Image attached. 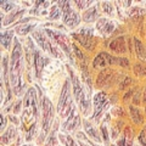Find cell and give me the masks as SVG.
Wrapping results in <instances>:
<instances>
[{"label": "cell", "mask_w": 146, "mask_h": 146, "mask_svg": "<svg viewBox=\"0 0 146 146\" xmlns=\"http://www.w3.org/2000/svg\"><path fill=\"white\" fill-rule=\"evenodd\" d=\"M133 129L130 127H127L124 130V139H125V145L124 146H133Z\"/></svg>", "instance_id": "cell-22"}, {"label": "cell", "mask_w": 146, "mask_h": 146, "mask_svg": "<svg viewBox=\"0 0 146 146\" xmlns=\"http://www.w3.org/2000/svg\"><path fill=\"white\" fill-rule=\"evenodd\" d=\"M12 36H13L12 31H5L0 33V42H1V45L4 49H10Z\"/></svg>", "instance_id": "cell-19"}, {"label": "cell", "mask_w": 146, "mask_h": 146, "mask_svg": "<svg viewBox=\"0 0 146 146\" xmlns=\"http://www.w3.org/2000/svg\"><path fill=\"white\" fill-rule=\"evenodd\" d=\"M21 106H22V101L20 100V101H16V104H15V108H13V115H18L20 113V111H21Z\"/></svg>", "instance_id": "cell-34"}, {"label": "cell", "mask_w": 146, "mask_h": 146, "mask_svg": "<svg viewBox=\"0 0 146 146\" xmlns=\"http://www.w3.org/2000/svg\"><path fill=\"white\" fill-rule=\"evenodd\" d=\"M78 144H79L80 146H91V145H86V144H84V143H82V141H79V140H78Z\"/></svg>", "instance_id": "cell-39"}, {"label": "cell", "mask_w": 146, "mask_h": 146, "mask_svg": "<svg viewBox=\"0 0 146 146\" xmlns=\"http://www.w3.org/2000/svg\"><path fill=\"white\" fill-rule=\"evenodd\" d=\"M110 65H116L128 68L129 67V60L127 57H121V56H112L108 52H100L98 56L94 58L93 61V67L94 68H104Z\"/></svg>", "instance_id": "cell-2"}, {"label": "cell", "mask_w": 146, "mask_h": 146, "mask_svg": "<svg viewBox=\"0 0 146 146\" xmlns=\"http://www.w3.org/2000/svg\"><path fill=\"white\" fill-rule=\"evenodd\" d=\"M58 138L62 140V143L66 146H78V143H76L71 135H63V134H58Z\"/></svg>", "instance_id": "cell-23"}, {"label": "cell", "mask_w": 146, "mask_h": 146, "mask_svg": "<svg viewBox=\"0 0 146 146\" xmlns=\"http://www.w3.org/2000/svg\"><path fill=\"white\" fill-rule=\"evenodd\" d=\"M63 23H65L66 27H68L71 29L78 27L80 23V17L78 15V12L71 7H68L67 10L63 11Z\"/></svg>", "instance_id": "cell-8"}, {"label": "cell", "mask_w": 146, "mask_h": 146, "mask_svg": "<svg viewBox=\"0 0 146 146\" xmlns=\"http://www.w3.org/2000/svg\"><path fill=\"white\" fill-rule=\"evenodd\" d=\"M42 111H43V131L38 138V144H43L45 136L48 135L51 128V123L54 119V106L49 98H44L42 102Z\"/></svg>", "instance_id": "cell-3"}, {"label": "cell", "mask_w": 146, "mask_h": 146, "mask_svg": "<svg viewBox=\"0 0 146 146\" xmlns=\"http://www.w3.org/2000/svg\"><path fill=\"white\" fill-rule=\"evenodd\" d=\"M143 102L146 105V88H145V90H144V96H143Z\"/></svg>", "instance_id": "cell-38"}, {"label": "cell", "mask_w": 146, "mask_h": 146, "mask_svg": "<svg viewBox=\"0 0 146 146\" xmlns=\"http://www.w3.org/2000/svg\"><path fill=\"white\" fill-rule=\"evenodd\" d=\"M34 65H35V73H36V77L40 76V72H42L43 67H44V58L42 56V54L39 51H35L34 52Z\"/></svg>", "instance_id": "cell-20"}, {"label": "cell", "mask_w": 146, "mask_h": 146, "mask_svg": "<svg viewBox=\"0 0 146 146\" xmlns=\"http://www.w3.org/2000/svg\"><path fill=\"white\" fill-rule=\"evenodd\" d=\"M111 130H112V139H113V140L117 139L118 134H119V127H118V125L116 127V124H115V125H112Z\"/></svg>", "instance_id": "cell-32"}, {"label": "cell", "mask_w": 146, "mask_h": 146, "mask_svg": "<svg viewBox=\"0 0 146 146\" xmlns=\"http://www.w3.org/2000/svg\"><path fill=\"white\" fill-rule=\"evenodd\" d=\"M67 70H68V72H70V76H71V82H72V86H73V95H74L76 101L79 104L80 99H82V95H83V93H84V88L82 86L80 79L78 78V76L73 72L72 68L67 66Z\"/></svg>", "instance_id": "cell-9"}, {"label": "cell", "mask_w": 146, "mask_h": 146, "mask_svg": "<svg viewBox=\"0 0 146 146\" xmlns=\"http://www.w3.org/2000/svg\"><path fill=\"white\" fill-rule=\"evenodd\" d=\"M131 82H133V80H131L130 78H129V77H127V78H124V79H123V82H122V85H121V89H125V86H128V85H129L130 83H131Z\"/></svg>", "instance_id": "cell-35"}, {"label": "cell", "mask_w": 146, "mask_h": 146, "mask_svg": "<svg viewBox=\"0 0 146 146\" xmlns=\"http://www.w3.org/2000/svg\"><path fill=\"white\" fill-rule=\"evenodd\" d=\"M129 113H130V117H131V119H133V122L135 123V124H143L144 123V117H143V115H141V111L138 107L130 105L129 106Z\"/></svg>", "instance_id": "cell-17"}, {"label": "cell", "mask_w": 146, "mask_h": 146, "mask_svg": "<svg viewBox=\"0 0 146 146\" xmlns=\"http://www.w3.org/2000/svg\"><path fill=\"white\" fill-rule=\"evenodd\" d=\"M71 80L66 79L65 84L62 86L60 98H58L57 104V112L60 113L61 117H67L71 115V112L74 110L72 105V96H71Z\"/></svg>", "instance_id": "cell-1"}, {"label": "cell", "mask_w": 146, "mask_h": 146, "mask_svg": "<svg viewBox=\"0 0 146 146\" xmlns=\"http://www.w3.org/2000/svg\"><path fill=\"white\" fill-rule=\"evenodd\" d=\"M62 12L63 11L61 10V7H58V5L57 6H52V10H51V13H50L49 18L50 20H58V18L61 17Z\"/></svg>", "instance_id": "cell-25"}, {"label": "cell", "mask_w": 146, "mask_h": 146, "mask_svg": "<svg viewBox=\"0 0 146 146\" xmlns=\"http://www.w3.org/2000/svg\"><path fill=\"white\" fill-rule=\"evenodd\" d=\"M72 36L89 51H94L98 45V38L94 36V32L90 27H83L79 31L72 33Z\"/></svg>", "instance_id": "cell-4"}, {"label": "cell", "mask_w": 146, "mask_h": 146, "mask_svg": "<svg viewBox=\"0 0 146 146\" xmlns=\"http://www.w3.org/2000/svg\"><path fill=\"white\" fill-rule=\"evenodd\" d=\"M134 72L136 76L144 77V76H146V66H144L143 63H136L134 67Z\"/></svg>", "instance_id": "cell-26"}, {"label": "cell", "mask_w": 146, "mask_h": 146, "mask_svg": "<svg viewBox=\"0 0 146 146\" xmlns=\"http://www.w3.org/2000/svg\"><path fill=\"white\" fill-rule=\"evenodd\" d=\"M134 48H135V55L139 60L146 62V46L140 42L139 39H134Z\"/></svg>", "instance_id": "cell-15"}, {"label": "cell", "mask_w": 146, "mask_h": 146, "mask_svg": "<svg viewBox=\"0 0 146 146\" xmlns=\"http://www.w3.org/2000/svg\"><path fill=\"white\" fill-rule=\"evenodd\" d=\"M46 34L54 40L55 43L58 45V46L62 49V51L65 52L66 56H68V58L71 60V62H73V56H72L73 45H71V42L68 40L67 35H65L63 33H61V32L52 31V29H48V31H46Z\"/></svg>", "instance_id": "cell-5"}, {"label": "cell", "mask_w": 146, "mask_h": 146, "mask_svg": "<svg viewBox=\"0 0 146 146\" xmlns=\"http://www.w3.org/2000/svg\"><path fill=\"white\" fill-rule=\"evenodd\" d=\"M90 3H91V1H76L74 4H76L77 9H78V10H80V9H85V7H88Z\"/></svg>", "instance_id": "cell-30"}, {"label": "cell", "mask_w": 146, "mask_h": 146, "mask_svg": "<svg viewBox=\"0 0 146 146\" xmlns=\"http://www.w3.org/2000/svg\"><path fill=\"white\" fill-rule=\"evenodd\" d=\"M110 50L112 52H115L117 55H121V54H125L127 52V44H125V36H117L110 43Z\"/></svg>", "instance_id": "cell-12"}, {"label": "cell", "mask_w": 146, "mask_h": 146, "mask_svg": "<svg viewBox=\"0 0 146 146\" xmlns=\"http://www.w3.org/2000/svg\"><path fill=\"white\" fill-rule=\"evenodd\" d=\"M33 38L36 40V43L40 48H42L45 52H51L52 50V44H51V38H48V35L44 33L43 31H35L33 33Z\"/></svg>", "instance_id": "cell-11"}, {"label": "cell", "mask_w": 146, "mask_h": 146, "mask_svg": "<svg viewBox=\"0 0 146 146\" xmlns=\"http://www.w3.org/2000/svg\"><path fill=\"white\" fill-rule=\"evenodd\" d=\"M93 104H94V118H95V121H98V119H100V117L104 115V112L106 111L110 106L107 95L105 94L104 91H99V93L95 94Z\"/></svg>", "instance_id": "cell-6"}, {"label": "cell", "mask_w": 146, "mask_h": 146, "mask_svg": "<svg viewBox=\"0 0 146 146\" xmlns=\"http://www.w3.org/2000/svg\"><path fill=\"white\" fill-rule=\"evenodd\" d=\"M145 113H146V108H145Z\"/></svg>", "instance_id": "cell-40"}, {"label": "cell", "mask_w": 146, "mask_h": 146, "mask_svg": "<svg viewBox=\"0 0 146 146\" xmlns=\"http://www.w3.org/2000/svg\"><path fill=\"white\" fill-rule=\"evenodd\" d=\"M25 12H26L25 9H20V10H15V11L10 12L9 15H6L5 17H4V20H3V26H7L9 23H12V22L15 21L16 18L21 17Z\"/></svg>", "instance_id": "cell-18"}, {"label": "cell", "mask_w": 146, "mask_h": 146, "mask_svg": "<svg viewBox=\"0 0 146 146\" xmlns=\"http://www.w3.org/2000/svg\"><path fill=\"white\" fill-rule=\"evenodd\" d=\"M116 77H117V72L111 70V68H105V70H102L99 73L96 79V86L98 88H105L111 82H115Z\"/></svg>", "instance_id": "cell-7"}, {"label": "cell", "mask_w": 146, "mask_h": 146, "mask_svg": "<svg viewBox=\"0 0 146 146\" xmlns=\"http://www.w3.org/2000/svg\"><path fill=\"white\" fill-rule=\"evenodd\" d=\"M83 125L85 128L86 134H88L90 138H93L99 144L102 143V139H101V135H100V131L98 130V128H95V125H93V123H91L90 121H88V119L83 121Z\"/></svg>", "instance_id": "cell-14"}, {"label": "cell", "mask_w": 146, "mask_h": 146, "mask_svg": "<svg viewBox=\"0 0 146 146\" xmlns=\"http://www.w3.org/2000/svg\"><path fill=\"white\" fill-rule=\"evenodd\" d=\"M56 131H57V123H55V127H54L52 131L50 133V135L46 139V146H54L55 144H56Z\"/></svg>", "instance_id": "cell-24"}, {"label": "cell", "mask_w": 146, "mask_h": 146, "mask_svg": "<svg viewBox=\"0 0 146 146\" xmlns=\"http://www.w3.org/2000/svg\"><path fill=\"white\" fill-rule=\"evenodd\" d=\"M102 7L105 12H107V15H112V5L110 3H102Z\"/></svg>", "instance_id": "cell-31"}, {"label": "cell", "mask_w": 146, "mask_h": 146, "mask_svg": "<svg viewBox=\"0 0 146 146\" xmlns=\"http://www.w3.org/2000/svg\"><path fill=\"white\" fill-rule=\"evenodd\" d=\"M115 28H116L115 22L111 21L110 18L101 17V18H99L98 22H96V29L100 32V34L104 35V36L110 35L113 31H115Z\"/></svg>", "instance_id": "cell-10"}, {"label": "cell", "mask_w": 146, "mask_h": 146, "mask_svg": "<svg viewBox=\"0 0 146 146\" xmlns=\"http://www.w3.org/2000/svg\"><path fill=\"white\" fill-rule=\"evenodd\" d=\"M138 141L141 146H146V125L143 128V130L140 131V134L138 136Z\"/></svg>", "instance_id": "cell-27"}, {"label": "cell", "mask_w": 146, "mask_h": 146, "mask_svg": "<svg viewBox=\"0 0 146 146\" xmlns=\"http://www.w3.org/2000/svg\"><path fill=\"white\" fill-rule=\"evenodd\" d=\"M101 131H102V135H104V141L108 145V130H107V127L105 124L101 125Z\"/></svg>", "instance_id": "cell-29"}, {"label": "cell", "mask_w": 146, "mask_h": 146, "mask_svg": "<svg viewBox=\"0 0 146 146\" xmlns=\"http://www.w3.org/2000/svg\"><path fill=\"white\" fill-rule=\"evenodd\" d=\"M9 118H10V119H12V121H13V123H15V124H18V121L16 119V117H13V116H10Z\"/></svg>", "instance_id": "cell-37"}, {"label": "cell", "mask_w": 146, "mask_h": 146, "mask_svg": "<svg viewBox=\"0 0 146 146\" xmlns=\"http://www.w3.org/2000/svg\"><path fill=\"white\" fill-rule=\"evenodd\" d=\"M16 134H17L16 128H15V127H12V125H9L7 130H6V131H4L3 135H1V144H3V145L10 144L11 141L13 140V138L16 136Z\"/></svg>", "instance_id": "cell-16"}, {"label": "cell", "mask_w": 146, "mask_h": 146, "mask_svg": "<svg viewBox=\"0 0 146 146\" xmlns=\"http://www.w3.org/2000/svg\"><path fill=\"white\" fill-rule=\"evenodd\" d=\"M35 123H33V124H32V127H31V129L28 130V135H27V140H32V138H33V135L35 134Z\"/></svg>", "instance_id": "cell-33"}, {"label": "cell", "mask_w": 146, "mask_h": 146, "mask_svg": "<svg viewBox=\"0 0 146 146\" xmlns=\"http://www.w3.org/2000/svg\"><path fill=\"white\" fill-rule=\"evenodd\" d=\"M100 12H99V7L98 5H94L91 7H88L86 10H84L83 16H82V20H83L85 23H91V22H95L99 18Z\"/></svg>", "instance_id": "cell-13"}, {"label": "cell", "mask_w": 146, "mask_h": 146, "mask_svg": "<svg viewBox=\"0 0 146 146\" xmlns=\"http://www.w3.org/2000/svg\"><path fill=\"white\" fill-rule=\"evenodd\" d=\"M1 128H0V129H1V131L4 133V130H5V127H6V118H5V116H4V113L1 115Z\"/></svg>", "instance_id": "cell-36"}, {"label": "cell", "mask_w": 146, "mask_h": 146, "mask_svg": "<svg viewBox=\"0 0 146 146\" xmlns=\"http://www.w3.org/2000/svg\"><path fill=\"white\" fill-rule=\"evenodd\" d=\"M35 27H36L35 22L34 23H28V25H21V26H18L16 28V33L18 35H26V34H28L29 32L33 31Z\"/></svg>", "instance_id": "cell-21"}, {"label": "cell", "mask_w": 146, "mask_h": 146, "mask_svg": "<svg viewBox=\"0 0 146 146\" xmlns=\"http://www.w3.org/2000/svg\"><path fill=\"white\" fill-rule=\"evenodd\" d=\"M0 4H1L0 6H1L3 10H5V11L9 12V13H10V10H11V9L15 7V3H12V1H1Z\"/></svg>", "instance_id": "cell-28"}]
</instances>
